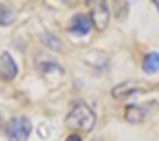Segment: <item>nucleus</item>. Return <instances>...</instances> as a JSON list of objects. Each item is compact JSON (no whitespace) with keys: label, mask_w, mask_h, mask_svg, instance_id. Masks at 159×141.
<instances>
[{"label":"nucleus","mask_w":159,"mask_h":141,"mask_svg":"<svg viewBox=\"0 0 159 141\" xmlns=\"http://www.w3.org/2000/svg\"><path fill=\"white\" fill-rule=\"evenodd\" d=\"M66 124L69 128H77V130H92L96 124V115L94 111L86 105V104H75L69 111V115L66 117Z\"/></svg>","instance_id":"nucleus-1"},{"label":"nucleus","mask_w":159,"mask_h":141,"mask_svg":"<svg viewBox=\"0 0 159 141\" xmlns=\"http://www.w3.org/2000/svg\"><path fill=\"white\" fill-rule=\"evenodd\" d=\"M32 132V124L26 117H15L6 126V137L8 141H26Z\"/></svg>","instance_id":"nucleus-2"},{"label":"nucleus","mask_w":159,"mask_h":141,"mask_svg":"<svg viewBox=\"0 0 159 141\" xmlns=\"http://www.w3.org/2000/svg\"><path fill=\"white\" fill-rule=\"evenodd\" d=\"M86 6L90 10V19L98 30H103L109 25V6L107 0H86Z\"/></svg>","instance_id":"nucleus-3"},{"label":"nucleus","mask_w":159,"mask_h":141,"mask_svg":"<svg viewBox=\"0 0 159 141\" xmlns=\"http://www.w3.org/2000/svg\"><path fill=\"white\" fill-rule=\"evenodd\" d=\"M155 107H157L155 102H152V104H148V105H127V107H125V120H127V122H133V124L144 122V120L152 115L150 109H155Z\"/></svg>","instance_id":"nucleus-4"},{"label":"nucleus","mask_w":159,"mask_h":141,"mask_svg":"<svg viewBox=\"0 0 159 141\" xmlns=\"http://www.w3.org/2000/svg\"><path fill=\"white\" fill-rule=\"evenodd\" d=\"M17 75V66L15 60L11 58L10 53H0V79L2 81H11Z\"/></svg>","instance_id":"nucleus-5"},{"label":"nucleus","mask_w":159,"mask_h":141,"mask_svg":"<svg viewBox=\"0 0 159 141\" xmlns=\"http://www.w3.org/2000/svg\"><path fill=\"white\" fill-rule=\"evenodd\" d=\"M92 19L90 17H86V15H83V13H77L73 19H71V23H69V32L71 34H77V36H86L90 30H92Z\"/></svg>","instance_id":"nucleus-6"},{"label":"nucleus","mask_w":159,"mask_h":141,"mask_svg":"<svg viewBox=\"0 0 159 141\" xmlns=\"http://www.w3.org/2000/svg\"><path fill=\"white\" fill-rule=\"evenodd\" d=\"M142 90H144L142 87H135L131 83H122V85L112 89V96L118 98V100H124V98H127L131 94H137V92H142Z\"/></svg>","instance_id":"nucleus-7"},{"label":"nucleus","mask_w":159,"mask_h":141,"mask_svg":"<svg viewBox=\"0 0 159 141\" xmlns=\"http://www.w3.org/2000/svg\"><path fill=\"white\" fill-rule=\"evenodd\" d=\"M144 74H155L159 72V53H148L142 62Z\"/></svg>","instance_id":"nucleus-8"},{"label":"nucleus","mask_w":159,"mask_h":141,"mask_svg":"<svg viewBox=\"0 0 159 141\" xmlns=\"http://www.w3.org/2000/svg\"><path fill=\"white\" fill-rule=\"evenodd\" d=\"M11 21H13V12L4 4H0V25L6 27V25H11Z\"/></svg>","instance_id":"nucleus-9"},{"label":"nucleus","mask_w":159,"mask_h":141,"mask_svg":"<svg viewBox=\"0 0 159 141\" xmlns=\"http://www.w3.org/2000/svg\"><path fill=\"white\" fill-rule=\"evenodd\" d=\"M66 141H81V135H77V134H73V135H69Z\"/></svg>","instance_id":"nucleus-10"},{"label":"nucleus","mask_w":159,"mask_h":141,"mask_svg":"<svg viewBox=\"0 0 159 141\" xmlns=\"http://www.w3.org/2000/svg\"><path fill=\"white\" fill-rule=\"evenodd\" d=\"M152 2H153V4L157 6V10H159V0H152Z\"/></svg>","instance_id":"nucleus-11"},{"label":"nucleus","mask_w":159,"mask_h":141,"mask_svg":"<svg viewBox=\"0 0 159 141\" xmlns=\"http://www.w3.org/2000/svg\"><path fill=\"white\" fill-rule=\"evenodd\" d=\"M62 2H67V0H62Z\"/></svg>","instance_id":"nucleus-12"}]
</instances>
